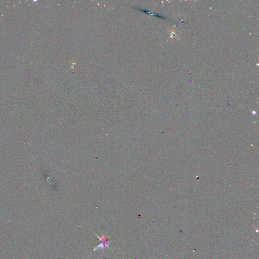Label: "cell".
<instances>
[{
    "label": "cell",
    "instance_id": "1",
    "mask_svg": "<svg viewBox=\"0 0 259 259\" xmlns=\"http://www.w3.org/2000/svg\"><path fill=\"white\" fill-rule=\"evenodd\" d=\"M113 241L111 240H105V241H98V245L96 247H94V249L93 250V251H96L97 249H104L105 247H108L109 249H110L111 250H112L111 247H109V245L111 244V242ZM113 251V250H112Z\"/></svg>",
    "mask_w": 259,
    "mask_h": 259
}]
</instances>
